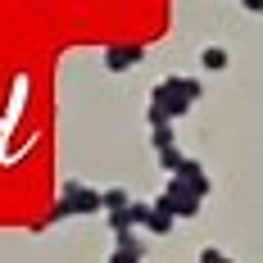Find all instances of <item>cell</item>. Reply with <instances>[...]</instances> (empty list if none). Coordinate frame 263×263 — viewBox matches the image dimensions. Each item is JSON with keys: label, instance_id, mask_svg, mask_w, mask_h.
<instances>
[{"label": "cell", "instance_id": "1", "mask_svg": "<svg viewBox=\"0 0 263 263\" xmlns=\"http://www.w3.org/2000/svg\"><path fill=\"white\" fill-rule=\"evenodd\" d=\"M91 213H100V191H91L86 182H64L50 218L64 222V218H91Z\"/></svg>", "mask_w": 263, "mask_h": 263}, {"label": "cell", "instance_id": "2", "mask_svg": "<svg viewBox=\"0 0 263 263\" xmlns=\"http://www.w3.org/2000/svg\"><path fill=\"white\" fill-rule=\"evenodd\" d=\"M150 209L168 213L173 222H182V218H195V213L204 209V200H195V195H191V191H186V186L173 177V182H168V186H163V191L155 195V200H150Z\"/></svg>", "mask_w": 263, "mask_h": 263}, {"label": "cell", "instance_id": "3", "mask_svg": "<svg viewBox=\"0 0 263 263\" xmlns=\"http://www.w3.org/2000/svg\"><path fill=\"white\" fill-rule=\"evenodd\" d=\"M150 105H155L159 114L168 118V123H173V118H186V114H191V100H186V96H177V91H173L168 82H155V96H150Z\"/></svg>", "mask_w": 263, "mask_h": 263}, {"label": "cell", "instance_id": "4", "mask_svg": "<svg viewBox=\"0 0 263 263\" xmlns=\"http://www.w3.org/2000/svg\"><path fill=\"white\" fill-rule=\"evenodd\" d=\"M173 177H177V182H182L186 191L195 195V200H204V195H209V186H213V182H209V173H204V163H200V159H191V155L182 159V168H177Z\"/></svg>", "mask_w": 263, "mask_h": 263}, {"label": "cell", "instance_id": "5", "mask_svg": "<svg viewBox=\"0 0 263 263\" xmlns=\"http://www.w3.org/2000/svg\"><path fill=\"white\" fill-rule=\"evenodd\" d=\"M145 59V46H109L105 50V68L109 73H127V68H136Z\"/></svg>", "mask_w": 263, "mask_h": 263}, {"label": "cell", "instance_id": "6", "mask_svg": "<svg viewBox=\"0 0 263 263\" xmlns=\"http://www.w3.org/2000/svg\"><path fill=\"white\" fill-rule=\"evenodd\" d=\"M200 64H204L209 73H222V68L232 64V54L222 50V46H204V50H200Z\"/></svg>", "mask_w": 263, "mask_h": 263}, {"label": "cell", "instance_id": "7", "mask_svg": "<svg viewBox=\"0 0 263 263\" xmlns=\"http://www.w3.org/2000/svg\"><path fill=\"white\" fill-rule=\"evenodd\" d=\"M163 82H168V86H173L177 96H186L191 105H195V100L204 96V86H200V82H195V78H163Z\"/></svg>", "mask_w": 263, "mask_h": 263}, {"label": "cell", "instance_id": "8", "mask_svg": "<svg viewBox=\"0 0 263 263\" xmlns=\"http://www.w3.org/2000/svg\"><path fill=\"white\" fill-rule=\"evenodd\" d=\"M127 204H132V195L123 191V186H109V191H100V209L114 213V209H127Z\"/></svg>", "mask_w": 263, "mask_h": 263}, {"label": "cell", "instance_id": "9", "mask_svg": "<svg viewBox=\"0 0 263 263\" xmlns=\"http://www.w3.org/2000/svg\"><path fill=\"white\" fill-rule=\"evenodd\" d=\"M145 204H150V200H145ZM173 227H177V222H173V218H168V213H159V209H150V218H145V232H150V236H168V232H173Z\"/></svg>", "mask_w": 263, "mask_h": 263}, {"label": "cell", "instance_id": "10", "mask_svg": "<svg viewBox=\"0 0 263 263\" xmlns=\"http://www.w3.org/2000/svg\"><path fill=\"white\" fill-rule=\"evenodd\" d=\"M109 232H114V236H127V232H132L127 209H114V213H109Z\"/></svg>", "mask_w": 263, "mask_h": 263}, {"label": "cell", "instance_id": "11", "mask_svg": "<svg viewBox=\"0 0 263 263\" xmlns=\"http://www.w3.org/2000/svg\"><path fill=\"white\" fill-rule=\"evenodd\" d=\"M155 150L163 155V150H177V132L173 127H155Z\"/></svg>", "mask_w": 263, "mask_h": 263}, {"label": "cell", "instance_id": "12", "mask_svg": "<svg viewBox=\"0 0 263 263\" xmlns=\"http://www.w3.org/2000/svg\"><path fill=\"white\" fill-rule=\"evenodd\" d=\"M118 250H123V254H136V259H145V240L132 236V232H127V236H118Z\"/></svg>", "mask_w": 263, "mask_h": 263}, {"label": "cell", "instance_id": "13", "mask_svg": "<svg viewBox=\"0 0 263 263\" xmlns=\"http://www.w3.org/2000/svg\"><path fill=\"white\" fill-rule=\"evenodd\" d=\"M182 150H163V155H159V163H163V168H168V177H173V173H177V168H182Z\"/></svg>", "mask_w": 263, "mask_h": 263}, {"label": "cell", "instance_id": "14", "mask_svg": "<svg viewBox=\"0 0 263 263\" xmlns=\"http://www.w3.org/2000/svg\"><path fill=\"white\" fill-rule=\"evenodd\" d=\"M200 263H232V254H222V250L204 245V250H200Z\"/></svg>", "mask_w": 263, "mask_h": 263}, {"label": "cell", "instance_id": "15", "mask_svg": "<svg viewBox=\"0 0 263 263\" xmlns=\"http://www.w3.org/2000/svg\"><path fill=\"white\" fill-rule=\"evenodd\" d=\"M109 263H141V259H136V254H123V250H114V254H109Z\"/></svg>", "mask_w": 263, "mask_h": 263}, {"label": "cell", "instance_id": "16", "mask_svg": "<svg viewBox=\"0 0 263 263\" xmlns=\"http://www.w3.org/2000/svg\"><path fill=\"white\" fill-rule=\"evenodd\" d=\"M240 5H245L250 14H259V9H263V0H240Z\"/></svg>", "mask_w": 263, "mask_h": 263}]
</instances>
